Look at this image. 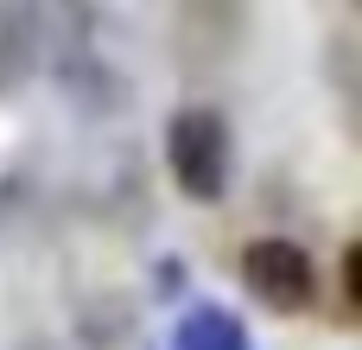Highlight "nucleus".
<instances>
[{"label":"nucleus","mask_w":362,"mask_h":350,"mask_svg":"<svg viewBox=\"0 0 362 350\" xmlns=\"http://www.w3.org/2000/svg\"><path fill=\"white\" fill-rule=\"evenodd\" d=\"M165 166L185 198L216 204L229 191V128L216 108H178L165 128Z\"/></svg>","instance_id":"nucleus-1"},{"label":"nucleus","mask_w":362,"mask_h":350,"mask_svg":"<svg viewBox=\"0 0 362 350\" xmlns=\"http://www.w3.org/2000/svg\"><path fill=\"white\" fill-rule=\"evenodd\" d=\"M242 281H248V293H255L261 306H274V312H305L312 293H318L312 255H305L299 242H286V236L248 242V249H242Z\"/></svg>","instance_id":"nucleus-2"},{"label":"nucleus","mask_w":362,"mask_h":350,"mask_svg":"<svg viewBox=\"0 0 362 350\" xmlns=\"http://www.w3.org/2000/svg\"><path fill=\"white\" fill-rule=\"evenodd\" d=\"M172 350H248V332H242L235 312H223V306H197V312L178 319Z\"/></svg>","instance_id":"nucleus-3"}]
</instances>
